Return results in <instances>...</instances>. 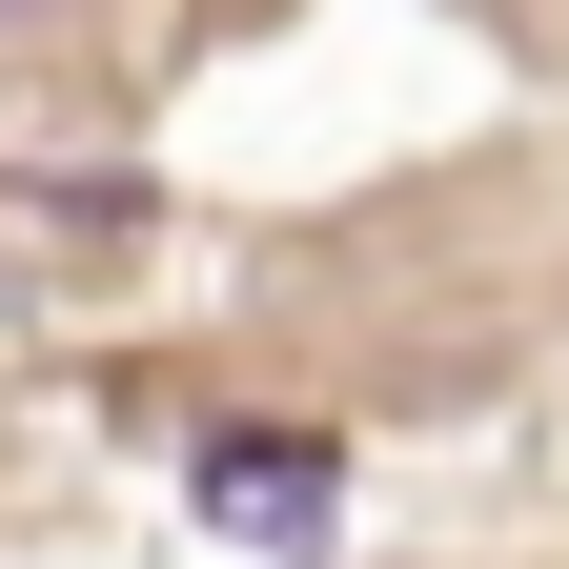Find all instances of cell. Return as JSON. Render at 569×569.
Instances as JSON below:
<instances>
[{"label": "cell", "mask_w": 569, "mask_h": 569, "mask_svg": "<svg viewBox=\"0 0 569 569\" xmlns=\"http://www.w3.org/2000/svg\"><path fill=\"white\" fill-rule=\"evenodd\" d=\"M203 509H224L244 549H306V529H326V448H284V427H224V448H203Z\"/></svg>", "instance_id": "1"}, {"label": "cell", "mask_w": 569, "mask_h": 569, "mask_svg": "<svg viewBox=\"0 0 569 569\" xmlns=\"http://www.w3.org/2000/svg\"><path fill=\"white\" fill-rule=\"evenodd\" d=\"M0 21H41V0H0Z\"/></svg>", "instance_id": "2"}]
</instances>
